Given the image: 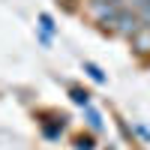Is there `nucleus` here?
I'll return each instance as SVG.
<instances>
[{
  "label": "nucleus",
  "mask_w": 150,
  "mask_h": 150,
  "mask_svg": "<svg viewBox=\"0 0 150 150\" xmlns=\"http://www.w3.org/2000/svg\"><path fill=\"white\" fill-rule=\"evenodd\" d=\"M84 120H87V126H90V132H102V129H105L102 114H99L93 105H87V108H84Z\"/></svg>",
  "instance_id": "423d86ee"
},
{
  "label": "nucleus",
  "mask_w": 150,
  "mask_h": 150,
  "mask_svg": "<svg viewBox=\"0 0 150 150\" xmlns=\"http://www.w3.org/2000/svg\"><path fill=\"white\" fill-rule=\"evenodd\" d=\"M69 99L78 108H87L90 105V90H84V87H69Z\"/></svg>",
  "instance_id": "6e6552de"
},
{
  "label": "nucleus",
  "mask_w": 150,
  "mask_h": 150,
  "mask_svg": "<svg viewBox=\"0 0 150 150\" xmlns=\"http://www.w3.org/2000/svg\"><path fill=\"white\" fill-rule=\"evenodd\" d=\"M36 21H39V33H48V36L57 33V21H54L51 12H39V15H36Z\"/></svg>",
  "instance_id": "0eeeda50"
},
{
  "label": "nucleus",
  "mask_w": 150,
  "mask_h": 150,
  "mask_svg": "<svg viewBox=\"0 0 150 150\" xmlns=\"http://www.w3.org/2000/svg\"><path fill=\"white\" fill-rule=\"evenodd\" d=\"M57 3H63L66 9H78V6H81V0H57Z\"/></svg>",
  "instance_id": "ddd939ff"
},
{
  "label": "nucleus",
  "mask_w": 150,
  "mask_h": 150,
  "mask_svg": "<svg viewBox=\"0 0 150 150\" xmlns=\"http://www.w3.org/2000/svg\"><path fill=\"white\" fill-rule=\"evenodd\" d=\"M132 135H141L144 141H150V129H147V126H141V123H135V126H132Z\"/></svg>",
  "instance_id": "9b49d317"
},
{
  "label": "nucleus",
  "mask_w": 150,
  "mask_h": 150,
  "mask_svg": "<svg viewBox=\"0 0 150 150\" xmlns=\"http://www.w3.org/2000/svg\"><path fill=\"white\" fill-rule=\"evenodd\" d=\"M123 6H126V0H81V12L90 18V24H96L105 33H108L111 21L117 18V12Z\"/></svg>",
  "instance_id": "f257e3e1"
},
{
  "label": "nucleus",
  "mask_w": 150,
  "mask_h": 150,
  "mask_svg": "<svg viewBox=\"0 0 150 150\" xmlns=\"http://www.w3.org/2000/svg\"><path fill=\"white\" fill-rule=\"evenodd\" d=\"M72 147L75 150H96V138H93V135H75Z\"/></svg>",
  "instance_id": "9d476101"
},
{
  "label": "nucleus",
  "mask_w": 150,
  "mask_h": 150,
  "mask_svg": "<svg viewBox=\"0 0 150 150\" xmlns=\"http://www.w3.org/2000/svg\"><path fill=\"white\" fill-rule=\"evenodd\" d=\"M36 36H39V42H42L45 48H48V45H51V42H54V36H48V33H39V30H36Z\"/></svg>",
  "instance_id": "f8f14e48"
},
{
  "label": "nucleus",
  "mask_w": 150,
  "mask_h": 150,
  "mask_svg": "<svg viewBox=\"0 0 150 150\" xmlns=\"http://www.w3.org/2000/svg\"><path fill=\"white\" fill-rule=\"evenodd\" d=\"M126 42H129L132 54L138 57V60H150V27H147V24H141V27L135 30Z\"/></svg>",
  "instance_id": "20e7f679"
},
{
  "label": "nucleus",
  "mask_w": 150,
  "mask_h": 150,
  "mask_svg": "<svg viewBox=\"0 0 150 150\" xmlns=\"http://www.w3.org/2000/svg\"><path fill=\"white\" fill-rule=\"evenodd\" d=\"M84 72L90 75V78H93L96 84H105V81H108V75L102 72V66H96L93 60H84Z\"/></svg>",
  "instance_id": "1a4fd4ad"
},
{
  "label": "nucleus",
  "mask_w": 150,
  "mask_h": 150,
  "mask_svg": "<svg viewBox=\"0 0 150 150\" xmlns=\"http://www.w3.org/2000/svg\"><path fill=\"white\" fill-rule=\"evenodd\" d=\"M36 120H39V129H42V135L48 141H57L60 135L66 132V126H69V117L60 114V111H39Z\"/></svg>",
  "instance_id": "f03ea898"
},
{
  "label": "nucleus",
  "mask_w": 150,
  "mask_h": 150,
  "mask_svg": "<svg viewBox=\"0 0 150 150\" xmlns=\"http://www.w3.org/2000/svg\"><path fill=\"white\" fill-rule=\"evenodd\" d=\"M126 6L138 15L141 24H147V27H150V0H126Z\"/></svg>",
  "instance_id": "39448f33"
},
{
  "label": "nucleus",
  "mask_w": 150,
  "mask_h": 150,
  "mask_svg": "<svg viewBox=\"0 0 150 150\" xmlns=\"http://www.w3.org/2000/svg\"><path fill=\"white\" fill-rule=\"evenodd\" d=\"M141 27V21H138V15L129 9V6H123L120 12H117V18L111 21V27H108V33L111 36H117V39H129V36Z\"/></svg>",
  "instance_id": "7ed1b4c3"
}]
</instances>
